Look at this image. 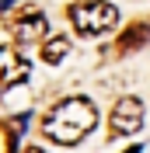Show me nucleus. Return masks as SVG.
Listing matches in <instances>:
<instances>
[{"label": "nucleus", "instance_id": "f257e3e1", "mask_svg": "<svg viewBox=\"0 0 150 153\" xmlns=\"http://www.w3.org/2000/svg\"><path fill=\"white\" fill-rule=\"evenodd\" d=\"M94 125H98V108H94L91 97H66L42 118V132L63 146H74Z\"/></svg>", "mask_w": 150, "mask_h": 153}, {"label": "nucleus", "instance_id": "f03ea898", "mask_svg": "<svg viewBox=\"0 0 150 153\" xmlns=\"http://www.w3.org/2000/svg\"><path fill=\"white\" fill-rule=\"evenodd\" d=\"M70 21L84 38H98L119 25V7L108 0H77L70 4Z\"/></svg>", "mask_w": 150, "mask_h": 153}, {"label": "nucleus", "instance_id": "7ed1b4c3", "mask_svg": "<svg viewBox=\"0 0 150 153\" xmlns=\"http://www.w3.org/2000/svg\"><path fill=\"white\" fill-rule=\"evenodd\" d=\"M140 125H143V101L140 97H119L112 108V118H108L112 136H133L140 132Z\"/></svg>", "mask_w": 150, "mask_h": 153}, {"label": "nucleus", "instance_id": "20e7f679", "mask_svg": "<svg viewBox=\"0 0 150 153\" xmlns=\"http://www.w3.org/2000/svg\"><path fill=\"white\" fill-rule=\"evenodd\" d=\"M28 76H32V63L21 56L18 49L0 45V91H7L14 84H25Z\"/></svg>", "mask_w": 150, "mask_h": 153}, {"label": "nucleus", "instance_id": "39448f33", "mask_svg": "<svg viewBox=\"0 0 150 153\" xmlns=\"http://www.w3.org/2000/svg\"><path fill=\"white\" fill-rule=\"evenodd\" d=\"M10 31H14V38L18 42H25V45H32V42H42L49 31V21L46 14H38V10H32V14H21L14 25H10Z\"/></svg>", "mask_w": 150, "mask_h": 153}, {"label": "nucleus", "instance_id": "423d86ee", "mask_svg": "<svg viewBox=\"0 0 150 153\" xmlns=\"http://www.w3.org/2000/svg\"><path fill=\"white\" fill-rule=\"evenodd\" d=\"M147 42H150V25H147V21H133L129 28L119 35V42H115V52H119V56H126V52H133V49L147 45Z\"/></svg>", "mask_w": 150, "mask_h": 153}, {"label": "nucleus", "instance_id": "0eeeda50", "mask_svg": "<svg viewBox=\"0 0 150 153\" xmlns=\"http://www.w3.org/2000/svg\"><path fill=\"white\" fill-rule=\"evenodd\" d=\"M66 52H70V38H63V35H52V38H46V42H42V59H46L49 66L63 63Z\"/></svg>", "mask_w": 150, "mask_h": 153}, {"label": "nucleus", "instance_id": "6e6552de", "mask_svg": "<svg viewBox=\"0 0 150 153\" xmlns=\"http://www.w3.org/2000/svg\"><path fill=\"white\" fill-rule=\"evenodd\" d=\"M25 153H46V150H38V146H28V150H25Z\"/></svg>", "mask_w": 150, "mask_h": 153}]
</instances>
